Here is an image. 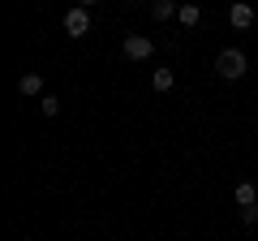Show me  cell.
<instances>
[{
	"label": "cell",
	"instance_id": "1",
	"mask_svg": "<svg viewBox=\"0 0 258 241\" xmlns=\"http://www.w3.org/2000/svg\"><path fill=\"white\" fill-rule=\"evenodd\" d=\"M215 74L224 78V82H241V78L249 74V61L241 47H224L220 56H215Z\"/></svg>",
	"mask_w": 258,
	"mask_h": 241
},
{
	"label": "cell",
	"instance_id": "2",
	"mask_svg": "<svg viewBox=\"0 0 258 241\" xmlns=\"http://www.w3.org/2000/svg\"><path fill=\"white\" fill-rule=\"evenodd\" d=\"M60 26H64V35H69V39H82L86 30H91V13H86L82 5H74V9L60 18Z\"/></svg>",
	"mask_w": 258,
	"mask_h": 241
},
{
	"label": "cell",
	"instance_id": "3",
	"mask_svg": "<svg viewBox=\"0 0 258 241\" xmlns=\"http://www.w3.org/2000/svg\"><path fill=\"white\" fill-rule=\"evenodd\" d=\"M228 22H232V30H249L258 22V13H254L249 0H232V5H228Z\"/></svg>",
	"mask_w": 258,
	"mask_h": 241
},
{
	"label": "cell",
	"instance_id": "4",
	"mask_svg": "<svg viewBox=\"0 0 258 241\" xmlns=\"http://www.w3.org/2000/svg\"><path fill=\"white\" fill-rule=\"evenodd\" d=\"M125 56L129 61H151L155 56V43L147 35H125Z\"/></svg>",
	"mask_w": 258,
	"mask_h": 241
},
{
	"label": "cell",
	"instance_id": "5",
	"mask_svg": "<svg viewBox=\"0 0 258 241\" xmlns=\"http://www.w3.org/2000/svg\"><path fill=\"white\" fill-rule=\"evenodd\" d=\"M232 203L237 207H258V186L254 181H237L232 186Z\"/></svg>",
	"mask_w": 258,
	"mask_h": 241
},
{
	"label": "cell",
	"instance_id": "6",
	"mask_svg": "<svg viewBox=\"0 0 258 241\" xmlns=\"http://www.w3.org/2000/svg\"><path fill=\"white\" fill-rule=\"evenodd\" d=\"M176 13H181V0H151V18L155 22H168Z\"/></svg>",
	"mask_w": 258,
	"mask_h": 241
},
{
	"label": "cell",
	"instance_id": "7",
	"mask_svg": "<svg viewBox=\"0 0 258 241\" xmlns=\"http://www.w3.org/2000/svg\"><path fill=\"white\" fill-rule=\"evenodd\" d=\"M18 91L26 95V99H30V95H43V74H22L18 78Z\"/></svg>",
	"mask_w": 258,
	"mask_h": 241
},
{
	"label": "cell",
	"instance_id": "8",
	"mask_svg": "<svg viewBox=\"0 0 258 241\" xmlns=\"http://www.w3.org/2000/svg\"><path fill=\"white\" fill-rule=\"evenodd\" d=\"M176 22H181V26H198V22H203V9H198L194 0H181V13H176Z\"/></svg>",
	"mask_w": 258,
	"mask_h": 241
},
{
	"label": "cell",
	"instance_id": "9",
	"mask_svg": "<svg viewBox=\"0 0 258 241\" xmlns=\"http://www.w3.org/2000/svg\"><path fill=\"white\" fill-rule=\"evenodd\" d=\"M151 86H155L159 95H168L176 86V74H172V69H155V74H151Z\"/></svg>",
	"mask_w": 258,
	"mask_h": 241
},
{
	"label": "cell",
	"instance_id": "10",
	"mask_svg": "<svg viewBox=\"0 0 258 241\" xmlns=\"http://www.w3.org/2000/svg\"><path fill=\"white\" fill-rule=\"evenodd\" d=\"M39 108H43V116H60V95H43Z\"/></svg>",
	"mask_w": 258,
	"mask_h": 241
},
{
	"label": "cell",
	"instance_id": "11",
	"mask_svg": "<svg viewBox=\"0 0 258 241\" xmlns=\"http://www.w3.org/2000/svg\"><path fill=\"white\" fill-rule=\"evenodd\" d=\"M241 220H245V224H258V207H241Z\"/></svg>",
	"mask_w": 258,
	"mask_h": 241
},
{
	"label": "cell",
	"instance_id": "12",
	"mask_svg": "<svg viewBox=\"0 0 258 241\" xmlns=\"http://www.w3.org/2000/svg\"><path fill=\"white\" fill-rule=\"evenodd\" d=\"M78 5H82V9H91V5H99V0H78Z\"/></svg>",
	"mask_w": 258,
	"mask_h": 241
}]
</instances>
